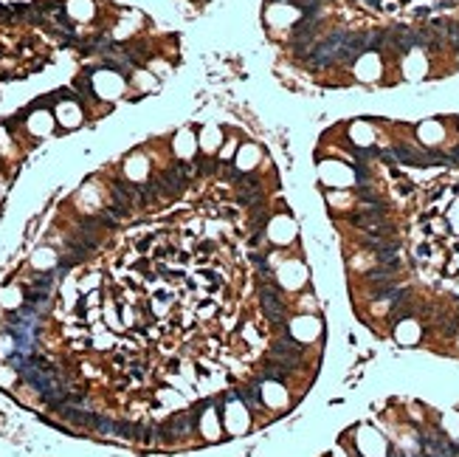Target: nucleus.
Returning <instances> with one entry per match:
<instances>
[{
	"label": "nucleus",
	"instance_id": "f257e3e1",
	"mask_svg": "<svg viewBox=\"0 0 459 457\" xmlns=\"http://www.w3.org/2000/svg\"><path fill=\"white\" fill-rule=\"evenodd\" d=\"M73 347L102 353L119 389L178 406L228 389L262 350L251 268L228 228H155L73 299Z\"/></svg>",
	"mask_w": 459,
	"mask_h": 457
}]
</instances>
